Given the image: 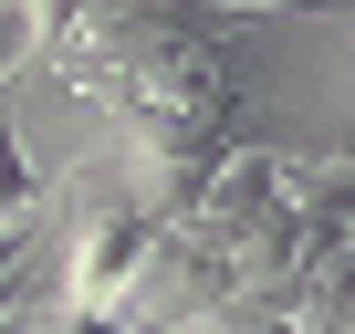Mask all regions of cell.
I'll list each match as a JSON object with an SVG mask.
<instances>
[{
  "instance_id": "obj_1",
  "label": "cell",
  "mask_w": 355,
  "mask_h": 334,
  "mask_svg": "<svg viewBox=\"0 0 355 334\" xmlns=\"http://www.w3.org/2000/svg\"><path fill=\"white\" fill-rule=\"evenodd\" d=\"M32 53H42V42H32V21H21V0H0V84H21Z\"/></svg>"
},
{
  "instance_id": "obj_2",
  "label": "cell",
  "mask_w": 355,
  "mask_h": 334,
  "mask_svg": "<svg viewBox=\"0 0 355 334\" xmlns=\"http://www.w3.org/2000/svg\"><path fill=\"white\" fill-rule=\"evenodd\" d=\"M230 11H345V0H230Z\"/></svg>"
}]
</instances>
